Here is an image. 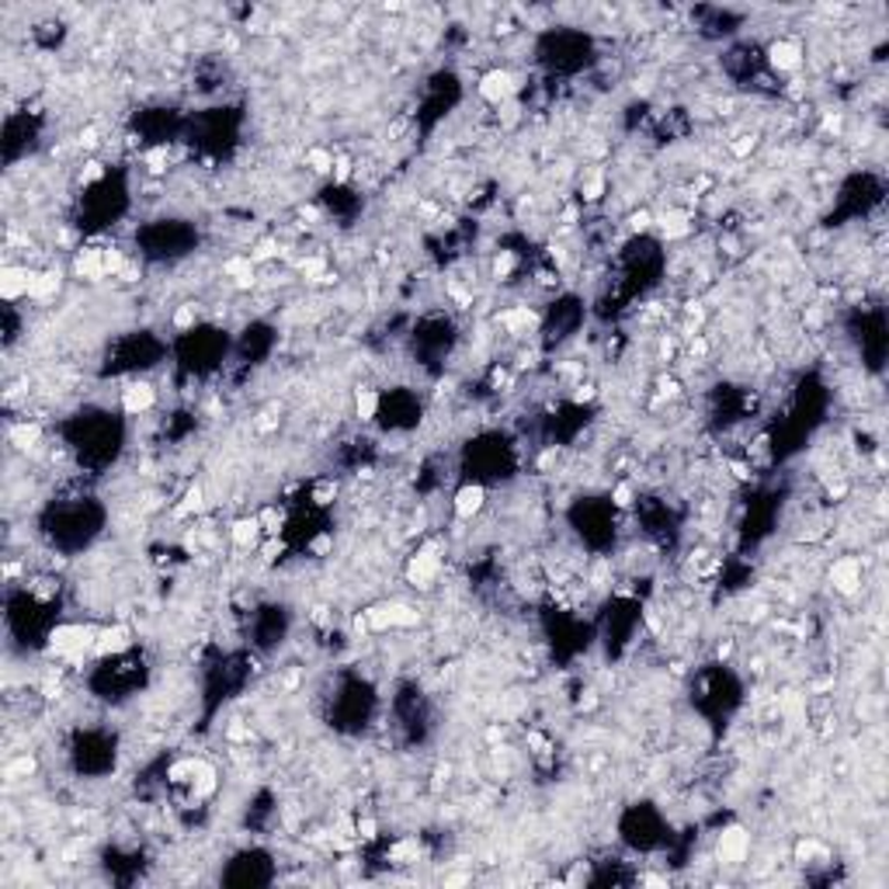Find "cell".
<instances>
[{"label":"cell","mask_w":889,"mask_h":889,"mask_svg":"<svg viewBox=\"0 0 889 889\" xmlns=\"http://www.w3.org/2000/svg\"><path fill=\"white\" fill-rule=\"evenodd\" d=\"M102 521L105 515L94 497H66L50 504V511L42 515V536L63 552H77L102 536Z\"/></svg>","instance_id":"1"},{"label":"cell","mask_w":889,"mask_h":889,"mask_svg":"<svg viewBox=\"0 0 889 889\" xmlns=\"http://www.w3.org/2000/svg\"><path fill=\"white\" fill-rule=\"evenodd\" d=\"M66 435H70V448L81 455V463L105 466L115 459L118 448H123L126 431H123V421L108 411H84L66 427Z\"/></svg>","instance_id":"2"},{"label":"cell","mask_w":889,"mask_h":889,"mask_svg":"<svg viewBox=\"0 0 889 889\" xmlns=\"http://www.w3.org/2000/svg\"><path fill=\"white\" fill-rule=\"evenodd\" d=\"M536 60L549 74H581L594 60V39L576 29H552L539 39Z\"/></svg>","instance_id":"3"},{"label":"cell","mask_w":889,"mask_h":889,"mask_svg":"<svg viewBox=\"0 0 889 889\" xmlns=\"http://www.w3.org/2000/svg\"><path fill=\"white\" fill-rule=\"evenodd\" d=\"M136 244H139V254L147 261H160V264H171V261H181L195 251L199 244V233L188 220H157L150 226H142L136 233Z\"/></svg>","instance_id":"4"},{"label":"cell","mask_w":889,"mask_h":889,"mask_svg":"<svg viewBox=\"0 0 889 889\" xmlns=\"http://www.w3.org/2000/svg\"><path fill=\"white\" fill-rule=\"evenodd\" d=\"M129 205V188L123 178L115 174H105L98 181L84 184V199H81V215H84V230H102L108 226L112 220L126 212Z\"/></svg>","instance_id":"5"},{"label":"cell","mask_w":889,"mask_h":889,"mask_svg":"<svg viewBox=\"0 0 889 889\" xmlns=\"http://www.w3.org/2000/svg\"><path fill=\"white\" fill-rule=\"evenodd\" d=\"M178 354H181V366L191 375H209V372L220 369V362L226 358V338L215 327L195 324L191 330H181Z\"/></svg>","instance_id":"6"},{"label":"cell","mask_w":889,"mask_h":889,"mask_svg":"<svg viewBox=\"0 0 889 889\" xmlns=\"http://www.w3.org/2000/svg\"><path fill=\"white\" fill-rule=\"evenodd\" d=\"M163 345L157 338H150V330H136L129 338L115 341L108 348V375H129V372H147L160 362Z\"/></svg>","instance_id":"7"},{"label":"cell","mask_w":889,"mask_h":889,"mask_svg":"<svg viewBox=\"0 0 889 889\" xmlns=\"http://www.w3.org/2000/svg\"><path fill=\"white\" fill-rule=\"evenodd\" d=\"M142 678H147L142 660L133 650H123V654L105 657L102 670L94 675V685L105 691L102 699H129V695L142 685Z\"/></svg>","instance_id":"8"},{"label":"cell","mask_w":889,"mask_h":889,"mask_svg":"<svg viewBox=\"0 0 889 889\" xmlns=\"http://www.w3.org/2000/svg\"><path fill=\"white\" fill-rule=\"evenodd\" d=\"M469 466H473V479L469 484H487V479H500L508 476V469L515 466V448L504 442L500 435H484L469 442Z\"/></svg>","instance_id":"9"},{"label":"cell","mask_w":889,"mask_h":889,"mask_svg":"<svg viewBox=\"0 0 889 889\" xmlns=\"http://www.w3.org/2000/svg\"><path fill=\"white\" fill-rule=\"evenodd\" d=\"M74 764L84 775H105L115 768V737L98 730H81L74 740Z\"/></svg>","instance_id":"10"},{"label":"cell","mask_w":889,"mask_h":889,"mask_svg":"<svg viewBox=\"0 0 889 889\" xmlns=\"http://www.w3.org/2000/svg\"><path fill=\"white\" fill-rule=\"evenodd\" d=\"M573 521L581 525L576 532H581V539L594 549H605L615 542V504L608 500L605 508H597L594 500H584L581 508L573 511Z\"/></svg>","instance_id":"11"},{"label":"cell","mask_w":889,"mask_h":889,"mask_svg":"<svg viewBox=\"0 0 889 889\" xmlns=\"http://www.w3.org/2000/svg\"><path fill=\"white\" fill-rule=\"evenodd\" d=\"M375 421L390 431H406L421 421V400L417 393L411 390H390V393H379V411H375Z\"/></svg>","instance_id":"12"},{"label":"cell","mask_w":889,"mask_h":889,"mask_svg":"<svg viewBox=\"0 0 889 889\" xmlns=\"http://www.w3.org/2000/svg\"><path fill=\"white\" fill-rule=\"evenodd\" d=\"M375 709V695L366 681H348L338 695V727L341 730H362Z\"/></svg>","instance_id":"13"},{"label":"cell","mask_w":889,"mask_h":889,"mask_svg":"<svg viewBox=\"0 0 889 889\" xmlns=\"http://www.w3.org/2000/svg\"><path fill=\"white\" fill-rule=\"evenodd\" d=\"M254 629H257V643L261 646H275L282 643V636L288 633V615L282 605H268V608H261L257 618H254Z\"/></svg>","instance_id":"14"},{"label":"cell","mask_w":889,"mask_h":889,"mask_svg":"<svg viewBox=\"0 0 889 889\" xmlns=\"http://www.w3.org/2000/svg\"><path fill=\"white\" fill-rule=\"evenodd\" d=\"M32 285H35V272L18 268V264H8L4 275H0V293H4L8 303H14L21 296H32Z\"/></svg>","instance_id":"15"},{"label":"cell","mask_w":889,"mask_h":889,"mask_svg":"<svg viewBox=\"0 0 889 889\" xmlns=\"http://www.w3.org/2000/svg\"><path fill=\"white\" fill-rule=\"evenodd\" d=\"M484 504H487V487L484 484H463L459 490H455V500H452V508L459 518H473L484 511Z\"/></svg>","instance_id":"16"},{"label":"cell","mask_w":889,"mask_h":889,"mask_svg":"<svg viewBox=\"0 0 889 889\" xmlns=\"http://www.w3.org/2000/svg\"><path fill=\"white\" fill-rule=\"evenodd\" d=\"M479 94H484V98L494 102V105L508 102L515 94V77L508 74V70H490V74L479 81Z\"/></svg>","instance_id":"17"},{"label":"cell","mask_w":889,"mask_h":889,"mask_svg":"<svg viewBox=\"0 0 889 889\" xmlns=\"http://www.w3.org/2000/svg\"><path fill=\"white\" fill-rule=\"evenodd\" d=\"M154 400H157V393H154V387L150 382H129V387L123 390V411L129 414V417H136V414H147L150 406H154Z\"/></svg>","instance_id":"18"},{"label":"cell","mask_w":889,"mask_h":889,"mask_svg":"<svg viewBox=\"0 0 889 889\" xmlns=\"http://www.w3.org/2000/svg\"><path fill=\"white\" fill-rule=\"evenodd\" d=\"M803 60V50H800V42H792V39H779L768 45V63H772L775 70H782V74H789V70H796Z\"/></svg>","instance_id":"19"},{"label":"cell","mask_w":889,"mask_h":889,"mask_svg":"<svg viewBox=\"0 0 889 889\" xmlns=\"http://www.w3.org/2000/svg\"><path fill=\"white\" fill-rule=\"evenodd\" d=\"M438 552H435V546H427V549H421L417 557L411 560V581H414V588H427L431 581H435V573H438Z\"/></svg>","instance_id":"20"},{"label":"cell","mask_w":889,"mask_h":889,"mask_svg":"<svg viewBox=\"0 0 889 889\" xmlns=\"http://www.w3.org/2000/svg\"><path fill=\"white\" fill-rule=\"evenodd\" d=\"M633 821H636V830H650V824L660 821V816L643 803V806L633 809ZM629 840H633V845H639V848H657L664 837H660V834H633Z\"/></svg>","instance_id":"21"},{"label":"cell","mask_w":889,"mask_h":889,"mask_svg":"<svg viewBox=\"0 0 889 889\" xmlns=\"http://www.w3.org/2000/svg\"><path fill=\"white\" fill-rule=\"evenodd\" d=\"M743 855H748V834H743L740 827H730L719 834V858L723 861H743Z\"/></svg>","instance_id":"22"},{"label":"cell","mask_w":889,"mask_h":889,"mask_svg":"<svg viewBox=\"0 0 889 889\" xmlns=\"http://www.w3.org/2000/svg\"><path fill=\"white\" fill-rule=\"evenodd\" d=\"M261 536H264V528H261L257 518H244V521H236V525H233V542H236L240 549H254V546L261 542Z\"/></svg>","instance_id":"23"},{"label":"cell","mask_w":889,"mask_h":889,"mask_svg":"<svg viewBox=\"0 0 889 889\" xmlns=\"http://www.w3.org/2000/svg\"><path fill=\"white\" fill-rule=\"evenodd\" d=\"M60 288V275L56 272H42L35 275V285H32V299H50Z\"/></svg>","instance_id":"24"},{"label":"cell","mask_w":889,"mask_h":889,"mask_svg":"<svg viewBox=\"0 0 889 889\" xmlns=\"http://www.w3.org/2000/svg\"><path fill=\"white\" fill-rule=\"evenodd\" d=\"M834 576H837V588H840V591H851V588L858 584V567H855L851 560H845V563H837V567H834Z\"/></svg>","instance_id":"25"}]
</instances>
